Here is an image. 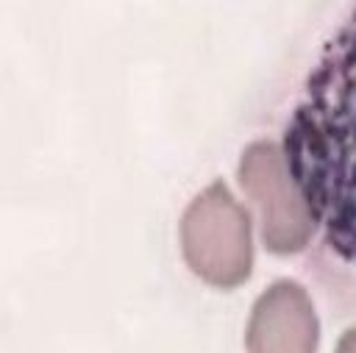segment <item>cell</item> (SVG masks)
<instances>
[{
    "label": "cell",
    "mask_w": 356,
    "mask_h": 353,
    "mask_svg": "<svg viewBox=\"0 0 356 353\" xmlns=\"http://www.w3.org/2000/svg\"><path fill=\"white\" fill-rule=\"evenodd\" d=\"M317 342L320 325L306 289L289 278L270 284L248 317V353H317Z\"/></svg>",
    "instance_id": "4"
},
{
    "label": "cell",
    "mask_w": 356,
    "mask_h": 353,
    "mask_svg": "<svg viewBox=\"0 0 356 353\" xmlns=\"http://www.w3.org/2000/svg\"><path fill=\"white\" fill-rule=\"evenodd\" d=\"M181 253L189 270L217 289H234L253 270V222L222 181L209 183L181 217Z\"/></svg>",
    "instance_id": "2"
},
{
    "label": "cell",
    "mask_w": 356,
    "mask_h": 353,
    "mask_svg": "<svg viewBox=\"0 0 356 353\" xmlns=\"http://www.w3.org/2000/svg\"><path fill=\"white\" fill-rule=\"evenodd\" d=\"M239 186L259 214L261 242L270 253L289 256L312 242L317 225L278 142L259 139L245 147Z\"/></svg>",
    "instance_id": "3"
},
{
    "label": "cell",
    "mask_w": 356,
    "mask_h": 353,
    "mask_svg": "<svg viewBox=\"0 0 356 353\" xmlns=\"http://www.w3.org/2000/svg\"><path fill=\"white\" fill-rule=\"evenodd\" d=\"M334 353H356V328H350L339 342H337V350Z\"/></svg>",
    "instance_id": "5"
},
{
    "label": "cell",
    "mask_w": 356,
    "mask_h": 353,
    "mask_svg": "<svg viewBox=\"0 0 356 353\" xmlns=\"http://www.w3.org/2000/svg\"><path fill=\"white\" fill-rule=\"evenodd\" d=\"M281 147L325 245L356 267V8L306 78Z\"/></svg>",
    "instance_id": "1"
}]
</instances>
